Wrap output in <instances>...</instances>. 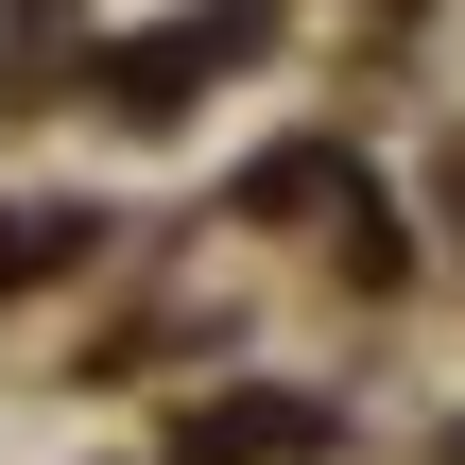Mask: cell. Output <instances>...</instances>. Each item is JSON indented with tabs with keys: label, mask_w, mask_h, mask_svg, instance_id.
Here are the masks:
<instances>
[{
	"label": "cell",
	"mask_w": 465,
	"mask_h": 465,
	"mask_svg": "<svg viewBox=\"0 0 465 465\" xmlns=\"http://www.w3.org/2000/svg\"><path fill=\"white\" fill-rule=\"evenodd\" d=\"M276 449H328V414L311 397H224V414L173 431V465H276Z\"/></svg>",
	"instance_id": "cell-2"
},
{
	"label": "cell",
	"mask_w": 465,
	"mask_h": 465,
	"mask_svg": "<svg viewBox=\"0 0 465 465\" xmlns=\"http://www.w3.org/2000/svg\"><path fill=\"white\" fill-rule=\"evenodd\" d=\"M224 52H259V17H190V35H138V52H104V104H121V121H155V104H190Z\"/></svg>",
	"instance_id": "cell-1"
},
{
	"label": "cell",
	"mask_w": 465,
	"mask_h": 465,
	"mask_svg": "<svg viewBox=\"0 0 465 465\" xmlns=\"http://www.w3.org/2000/svg\"><path fill=\"white\" fill-rule=\"evenodd\" d=\"M259 207H345V155H259Z\"/></svg>",
	"instance_id": "cell-3"
}]
</instances>
